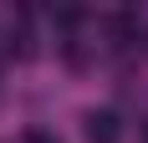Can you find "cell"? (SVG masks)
<instances>
[{
  "label": "cell",
  "instance_id": "1",
  "mask_svg": "<svg viewBox=\"0 0 148 143\" xmlns=\"http://www.w3.org/2000/svg\"><path fill=\"white\" fill-rule=\"evenodd\" d=\"M87 138L92 143H118V118L112 113H87Z\"/></svg>",
  "mask_w": 148,
  "mask_h": 143
},
{
  "label": "cell",
  "instance_id": "2",
  "mask_svg": "<svg viewBox=\"0 0 148 143\" xmlns=\"http://www.w3.org/2000/svg\"><path fill=\"white\" fill-rule=\"evenodd\" d=\"M26 143H56V138H51V133H41V128H36V133H26Z\"/></svg>",
  "mask_w": 148,
  "mask_h": 143
}]
</instances>
